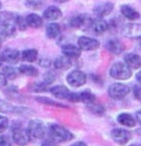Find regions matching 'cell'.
I'll return each instance as SVG.
<instances>
[{"label":"cell","mask_w":141,"mask_h":146,"mask_svg":"<svg viewBox=\"0 0 141 146\" xmlns=\"http://www.w3.org/2000/svg\"><path fill=\"white\" fill-rule=\"evenodd\" d=\"M109 74L116 80H128L131 78V69L123 62H116L111 65Z\"/></svg>","instance_id":"6da1fadb"},{"label":"cell","mask_w":141,"mask_h":146,"mask_svg":"<svg viewBox=\"0 0 141 146\" xmlns=\"http://www.w3.org/2000/svg\"><path fill=\"white\" fill-rule=\"evenodd\" d=\"M50 133L52 135L53 138H55L57 142H70L74 138V135L70 133L69 129L63 127L59 124H52L50 126Z\"/></svg>","instance_id":"7a4b0ae2"},{"label":"cell","mask_w":141,"mask_h":146,"mask_svg":"<svg viewBox=\"0 0 141 146\" xmlns=\"http://www.w3.org/2000/svg\"><path fill=\"white\" fill-rule=\"evenodd\" d=\"M26 131H28L30 137L36 138V139H41L45 135L46 128H45V125H44L41 121H39V119H32V121L29 122V125H28V129Z\"/></svg>","instance_id":"3957f363"},{"label":"cell","mask_w":141,"mask_h":146,"mask_svg":"<svg viewBox=\"0 0 141 146\" xmlns=\"http://www.w3.org/2000/svg\"><path fill=\"white\" fill-rule=\"evenodd\" d=\"M130 92V89L128 85L123 84V83H114L109 86L108 94L111 99L114 100H123L126 98Z\"/></svg>","instance_id":"277c9868"},{"label":"cell","mask_w":141,"mask_h":146,"mask_svg":"<svg viewBox=\"0 0 141 146\" xmlns=\"http://www.w3.org/2000/svg\"><path fill=\"white\" fill-rule=\"evenodd\" d=\"M86 80H87V76L86 74L79 70H74L67 74L66 76V81L67 83L74 86V88H79L82 85H84L86 83Z\"/></svg>","instance_id":"5b68a950"},{"label":"cell","mask_w":141,"mask_h":146,"mask_svg":"<svg viewBox=\"0 0 141 146\" xmlns=\"http://www.w3.org/2000/svg\"><path fill=\"white\" fill-rule=\"evenodd\" d=\"M96 100V96L94 93H92L90 91H83V92H78V93H73L70 92V98H69V101L70 102H82V103H85V104H90L93 102H95Z\"/></svg>","instance_id":"8992f818"},{"label":"cell","mask_w":141,"mask_h":146,"mask_svg":"<svg viewBox=\"0 0 141 146\" xmlns=\"http://www.w3.org/2000/svg\"><path fill=\"white\" fill-rule=\"evenodd\" d=\"M110 136L115 143L119 145H126L131 139V134L123 128H115L110 132Z\"/></svg>","instance_id":"52a82bcc"},{"label":"cell","mask_w":141,"mask_h":146,"mask_svg":"<svg viewBox=\"0 0 141 146\" xmlns=\"http://www.w3.org/2000/svg\"><path fill=\"white\" fill-rule=\"evenodd\" d=\"M121 35L130 39H141V25L140 23H128L121 29Z\"/></svg>","instance_id":"ba28073f"},{"label":"cell","mask_w":141,"mask_h":146,"mask_svg":"<svg viewBox=\"0 0 141 146\" xmlns=\"http://www.w3.org/2000/svg\"><path fill=\"white\" fill-rule=\"evenodd\" d=\"M77 46L82 51H94L99 48L100 43L96 39L89 36H80L77 41Z\"/></svg>","instance_id":"9c48e42d"},{"label":"cell","mask_w":141,"mask_h":146,"mask_svg":"<svg viewBox=\"0 0 141 146\" xmlns=\"http://www.w3.org/2000/svg\"><path fill=\"white\" fill-rule=\"evenodd\" d=\"M113 10H114V3L113 2L103 1V2H98L96 6L94 7L93 12L98 18H103V17H106V16L110 15V12Z\"/></svg>","instance_id":"30bf717a"},{"label":"cell","mask_w":141,"mask_h":146,"mask_svg":"<svg viewBox=\"0 0 141 146\" xmlns=\"http://www.w3.org/2000/svg\"><path fill=\"white\" fill-rule=\"evenodd\" d=\"M31 137L29 135L26 129H22V128H17L12 132V141L19 146H24L29 144Z\"/></svg>","instance_id":"8fae6325"},{"label":"cell","mask_w":141,"mask_h":146,"mask_svg":"<svg viewBox=\"0 0 141 146\" xmlns=\"http://www.w3.org/2000/svg\"><path fill=\"white\" fill-rule=\"evenodd\" d=\"M20 56L21 53L16 49H6L1 54V59L7 63L14 64L20 60Z\"/></svg>","instance_id":"7c38bea8"},{"label":"cell","mask_w":141,"mask_h":146,"mask_svg":"<svg viewBox=\"0 0 141 146\" xmlns=\"http://www.w3.org/2000/svg\"><path fill=\"white\" fill-rule=\"evenodd\" d=\"M50 92L52 93L53 96L60 100H67L70 94V91L64 85H55L50 89Z\"/></svg>","instance_id":"4fadbf2b"},{"label":"cell","mask_w":141,"mask_h":146,"mask_svg":"<svg viewBox=\"0 0 141 146\" xmlns=\"http://www.w3.org/2000/svg\"><path fill=\"white\" fill-rule=\"evenodd\" d=\"M62 53L66 55L67 58H70V59H76L80 55L82 50L78 48V46L69 43V44H65V46H62Z\"/></svg>","instance_id":"5bb4252c"},{"label":"cell","mask_w":141,"mask_h":146,"mask_svg":"<svg viewBox=\"0 0 141 146\" xmlns=\"http://www.w3.org/2000/svg\"><path fill=\"white\" fill-rule=\"evenodd\" d=\"M16 32V25L11 21L0 22V38H7Z\"/></svg>","instance_id":"9a60e30c"},{"label":"cell","mask_w":141,"mask_h":146,"mask_svg":"<svg viewBox=\"0 0 141 146\" xmlns=\"http://www.w3.org/2000/svg\"><path fill=\"white\" fill-rule=\"evenodd\" d=\"M89 27L92 28V30H93L95 33L99 35V33H104L105 31H107L109 26H108V23L106 22L105 20H103V19H100V18H97V19L92 20Z\"/></svg>","instance_id":"2e32d148"},{"label":"cell","mask_w":141,"mask_h":146,"mask_svg":"<svg viewBox=\"0 0 141 146\" xmlns=\"http://www.w3.org/2000/svg\"><path fill=\"white\" fill-rule=\"evenodd\" d=\"M123 59H125V63L130 69L137 70L141 66V58L136 53H128L125 55Z\"/></svg>","instance_id":"e0dca14e"},{"label":"cell","mask_w":141,"mask_h":146,"mask_svg":"<svg viewBox=\"0 0 141 146\" xmlns=\"http://www.w3.org/2000/svg\"><path fill=\"white\" fill-rule=\"evenodd\" d=\"M117 121L119 124H121L126 127H134L137 124V119L128 113H121L117 116Z\"/></svg>","instance_id":"ac0fdd59"},{"label":"cell","mask_w":141,"mask_h":146,"mask_svg":"<svg viewBox=\"0 0 141 146\" xmlns=\"http://www.w3.org/2000/svg\"><path fill=\"white\" fill-rule=\"evenodd\" d=\"M106 49L114 54H120L123 51V46L119 40L110 39L106 42Z\"/></svg>","instance_id":"d6986e66"},{"label":"cell","mask_w":141,"mask_h":146,"mask_svg":"<svg viewBox=\"0 0 141 146\" xmlns=\"http://www.w3.org/2000/svg\"><path fill=\"white\" fill-rule=\"evenodd\" d=\"M120 11H121L123 17L129 19V20H136V19H139L140 17V13L129 5H123L120 8Z\"/></svg>","instance_id":"ffe728a7"},{"label":"cell","mask_w":141,"mask_h":146,"mask_svg":"<svg viewBox=\"0 0 141 146\" xmlns=\"http://www.w3.org/2000/svg\"><path fill=\"white\" fill-rule=\"evenodd\" d=\"M44 18L50 20V21H54V20H57L62 17V11L60 8L55 7V6H50L47 9L44 11L43 13Z\"/></svg>","instance_id":"44dd1931"},{"label":"cell","mask_w":141,"mask_h":146,"mask_svg":"<svg viewBox=\"0 0 141 146\" xmlns=\"http://www.w3.org/2000/svg\"><path fill=\"white\" fill-rule=\"evenodd\" d=\"M26 21L28 27H31L33 29H38V28H40L43 25V19L41 18L39 15H36V13L28 15L26 18Z\"/></svg>","instance_id":"7402d4cb"},{"label":"cell","mask_w":141,"mask_h":146,"mask_svg":"<svg viewBox=\"0 0 141 146\" xmlns=\"http://www.w3.org/2000/svg\"><path fill=\"white\" fill-rule=\"evenodd\" d=\"M70 65H72V62H70V59L67 58L66 55H61V56H57L54 61V66L55 69L57 70H65V69H69Z\"/></svg>","instance_id":"603a6c76"},{"label":"cell","mask_w":141,"mask_h":146,"mask_svg":"<svg viewBox=\"0 0 141 146\" xmlns=\"http://www.w3.org/2000/svg\"><path fill=\"white\" fill-rule=\"evenodd\" d=\"M90 21L92 20L88 18V16L79 15V16H76V17L70 19V26L73 28H76V29H80L86 25V22H90Z\"/></svg>","instance_id":"cb8c5ba5"},{"label":"cell","mask_w":141,"mask_h":146,"mask_svg":"<svg viewBox=\"0 0 141 146\" xmlns=\"http://www.w3.org/2000/svg\"><path fill=\"white\" fill-rule=\"evenodd\" d=\"M19 72L26 76H38L39 75V70L30 64H22L19 66Z\"/></svg>","instance_id":"d4e9b609"},{"label":"cell","mask_w":141,"mask_h":146,"mask_svg":"<svg viewBox=\"0 0 141 146\" xmlns=\"http://www.w3.org/2000/svg\"><path fill=\"white\" fill-rule=\"evenodd\" d=\"M38 55H39L38 50H35V49H28V50H24L21 53L20 59H22L26 62H34L38 59Z\"/></svg>","instance_id":"484cf974"},{"label":"cell","mask_w":141,"mask_h":146,"mask_svg":"<svg viewBox=\"0 0 141 146\" xmlns=\"http://www.w3.org/2000/svg\"><path fill=\"white\" fill-rule=\"evenodd\" d=\"M22 108H17L3 100H0V113H20Z\"/></svg>","instance_id":"4316f807"},{"label":"cell","mask_w":141,"mask_h":146,"mask_svg":"<svg viewBox=\"0 0 141 146\" xmlns=\"http://www.w3.org/2000/svg\"><path fill=\"white\" fill-rule=\"evenodd\" d=\"M61 35V27L57 23H50L46 27V36L50 39H56Z\"/></svg>","instance_id":"83f0119b"},{"label":"cell","mask_w":141,"mask_h":146,"mask_svg":"<svg viewBox=\"0 0 141 146\" xmlns=\"http://www.w3.org/2000/svg\"><path fill=\"white\" fill-rule=\"evenodd\" d=\"M87 109L94 115L100 116V115H104L105 114V108L101 104H98V103H95V102H93L90 104H87Z\"/></svg>","instance_id":"f1b7e54d"},{"label":"cell","mask_w":141,"mask_h":146,"mask_svg":"<svg viewBox=\"0 0 141 146\" xmlns=\"http://www.w3.org/2000/svg\"><path fill=\"white\" fill-rule=\"evenodd\" d=\"M35 100L38 101L39 103H42V104H46V105H52V106H59V108H66V105H63L61 103H57L55 101L51 100L49 98H45V96H36Z\"/></svg>","instance_id":"f546056e"},{"label":"cell","mask_w":141,"mask_h":146,"mask_svg":"<svg viewBox=\"0 0 141 146\" xmlns=\"http://www.w3.org/2000/svg\"><path fill=\"white\" fill-rule=\"evenodd\" d=\"M18 73H19V70L14 69L13 66H5L3 68V74L7 78V80H13V79H17Z\"/></svg>","instance_id":"4dcf8cb0"},{"label":"cell","mask_w":141,"mask_h":146,"mask_svg":"<svg viewBox=\"0 0 141 146\" xmlns=\"http://www.w3.org/2000/svg\"><path fill=\"white\" fill-rule=\"evenodd\" d=\"M14 15L8 12V11H0V22H5V21H11L14 20Z\"/></svg>","instance_id":"1f68e13d"},{"label":"cell","mask_w":141,"mask_h":146,"mask_svg":"<svg viewBox=\"0 0 141 146\" xmlns=\"http://www.w3.org/2000/svg\"><path fill=\"white\" fill-rule=\"evenodd\" d=\"M26 6L28 8H31V9H39L42 7V2L36 1V0H26Z\"/></svg>","instance_id":"d6a6232c"},{"label":"cell","mask_w":141,"mask_h":146,"mask_svg":"<svg viewBox=\"0 0 141 146\" xmlns=\"http://www.w3.org/2000/svg\"><path fill=\"white\" fill-rule=\"evenodd\" d=\"M9 126V119L3 116V115H0V134L3 133Z\"/></svg>","instance_id":"836d02e7"},{"label":"cell","mask_w":141,"mask_h":146,"mask_svg":"<svg viewBox=\"0 0 141 146\" xmlns=\"http://www.w3.org/2000/svg\"><path fill=\"white\" fill-rule=\"evenodd\" d=\"M55 80V73L53 71H49L44 74V78H43V81L45 84H51Z\"/></svg>","instance_id":"e575fe53"},{"label":"cell","mask_w":141,"mask_h":146,"mask_svg":"<svg viewBox=\"0 0 141 146\" xmlns=\"http://www.w3.org/2000/svg\"><path fill=\"white\" fill-rule=\"evenodd\" d=\"M14 20H16V22H17V26L19 27V29L24 31L26 29V27H28L26 18H22V17H20V16H17V19H14Z\"/></svg>","instance_id":"d590c367"},{"label":"cell","mask_w":141,"mask_h":146,"mask_svg":"<svg viewBox=\"0 0 141 146\" xmlns=\"http://www.w3.org/2000/svg\"><path fill=\"white\" fill-rule=\"evenodd\" d=\"M0 146H12V139L7 135H0Z\"/></svg>","instance_id":"8d00e7d4"},{"label":"cell","mask_w":141,"mask_h":146,"mask_svg":"<svg viewBox=\"0 0 141 146\" xmlns=\"http://www.w3.org/2000/svg\"><path fill=\"white\" fill-rule=\"evenodd\" d=\"M57 141L53 137H47L42 142V146H57Z\"/></svg>","instance_id":"74e56055"},{"label":"cell","mask_w":141,"mask_h":146,"mask_svg":"<svg viewBox=\"0 0 141 146\" xmlns=\"http://www.w3.org/2000/svg\"><path fill=\"white\" fill-rule=\"evenodd\" d=\"M133 96L134 99L141 101V85H136L133 88Z\"/></svg>","instance_id":"f35d334b"},{"label":"cell","mask_w":141,"mask_h":146,"mask_svg":"<svg viewBox=\"0 0 141 146\" xmlns=\"http://www.w3.org/2000/svg\"><path fill=\"white\" fill-rule=\"evenodd\" d=\"M39 64H40L41 66H43V68H49L50 64H51V60L47 59V58H42V59H40Z\"/></svg>","instance_id":"ab89813d"},{"label":"cell","mask_w":141,"mask_h":146,"mask_svg":"<svg viewBox=\"0 0 141 146\" xmlns=\"http://www.w3.org/2000/svg\"><path fill=\"white\" fill-rule=\"evenodd\" d=\"M7 85V78L5 76L3 73L0 72V88H5Z\"/></svg>","instance_id":"60d3db41"},{"label":"cell","mask_w":141,"mask_h":146,"mask_svg":"<svg viewBox=\"0 0 141 146\" xmlns=\"http://www.w3.org/2000/svg\"><path fill=\"white\" fill-rule=\"evenodd\" d=\"M34 89H33V90H34V91H44V90H45V84H44V83H35L34 84Z\"/></svg>","instance_id":"b9f144b4"},{"label":"cell","mask_w":141,"mask_h":146,"mask_svg":"<svg viewBox=\"0 0 141 146\" xmlns=\"http://www.w3.org/2000/svg\"><path fill=\"white\" fill-rule=\"evenodd\" d=\"M70 146H87L86 143H84V142H76V143H74L73 145Z\"/></svg>","instance_id":"7bdbcfd3"},{"label":"cell","mask_w":141,"mask_h":146,"mask_svg":"<svg viewBox=\"0 0 141 146\" xmlns=\"http://www.w3.org/2000/svg\"><path fill=\"white\" fill-rule=\"evenodd\" d=\"M137 121L141 124V110H139V111L137 112Z\"/></svg>","instance_id":"ee69618b"},{"label":"cell","mask_w":141,"mask_h":146,"mask_svg":"<svg viewBox=\"0 0 141 146\" xmlns=\"http://www.w3.org/2000/svg\"><path fill=\"white\" fill-rule=\"evenodd\" d=\"M136 79H137V81H138V82L141 84V71H139V72L137 73V75H136Z\"/></svg>","instance_id":"f6af8a7d"},{"label":"cell","mask_w":141,"mask_h":146,"mask_svg":"<svg viewBox=\"0 0 141 146\" xmlns=\"http://www.w3.org/2000/svg\"><path fill=\"white\" fill-rule=\"evenodd\" d=\"M54 1L60 2V3H64V2H67V1H70V0H54Z\"/></svg>","instance_id":"bcb514c9"},{"label":"cell","mask_w":141,"mask_h":146,"mask_svg":"<svg viewBox=\"0 0 141 146\" xmlns=\"http://www.w3.org/2000/svg\"><path fill=\"white\" fill-rule=\"evenodd\" d=\"M130 146H141V144H132V145Z\"/></svg>","instance_id":"7dc6e473"},{"label":"cell","mask_w":141,"mask_h":146,"mask_svg":"<svg viewBox=\"0 0 141 146\" xmlns=\"http://www.w3.org/2000/svg\"><path fill=\"white\" fill-rule=\"evenodd\" d=\"M138 134H139V135H141V128H140V129H138Z\"/></svg>","instance_id":"c3c4849f"},{"label":"cell","mask_w":141,"mask_h":146,"mask_svg":"<svg viewBox=\"0 0 141 146\" xmlns=\"http://www.w3.org/2000/svg\"><path fill=\"white\" fill-rule=\"evenodd\" d=\"M1 63H2V59H1V55H0V65H1Z\"/></svg>","instance_id":"681fc988"},{"label":"cell","mask_w":141,"mask_h":146,"mask_svg":"<svg viewBox=\"0 0 141 146\" xmlns=\"http://www.w3.org/2000/svg\"><path fill=\"white\" fill-rule=\"evenodd\" d=\"M0 9H1V2H0Z\"/></svg>","instance_id":"f907efd6"},{"label":"cell","mask_w":141,"mask_h":146,"mask_svg":"<svg viewBox=\"0 0 141 146\" xmlns=\"http://www.w3.org/2000/svg\"><path fill=\"white\" fill-rule=\"evenodd\" d=\"M0 48H1V41H0Z\"/></svg>","instance_id":"816d5d0a"}]
</instances>
